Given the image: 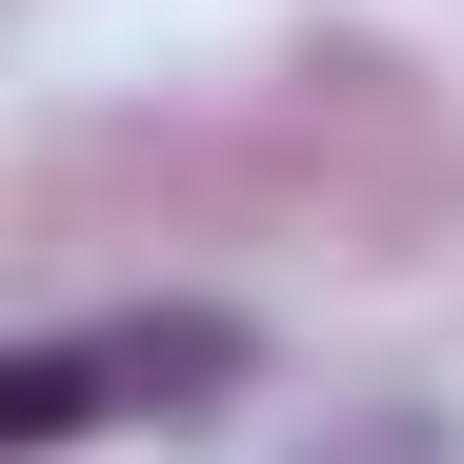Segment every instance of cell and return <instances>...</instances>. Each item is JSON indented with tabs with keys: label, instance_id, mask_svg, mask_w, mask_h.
Returning <instances> with one entry per match:
<instances>
[{
	"label": "cell",
	"instance_id": "6da1fadb",
	"mask_svg": "<svg viewBox=\"0 0 464 464\" xmlns=\"http://www.w3.org/2000/svg\"><path fill=\"white\" fill-rule=\"evenodd\" d=\"M243 324L222 303H121V324H61L0 363V444H82V424H202V404H243Z\"/></svg>",
	"mask_w": 464,
	"mask_h": 464
}]
</instances>
